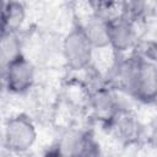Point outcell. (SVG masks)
Masks as SVG:
<instances>
[{"label":"cell","mask_w":157,"mask_h":157,"mask_svg":"<svg viewBox=\"0 0 157 157\" xmlns=\"http://www.w3.org/2000/svg\"><path fill=\"white\" fill-rule=\"evenodd\" d=\"M121 87L139 102H155L157 99L156 63L140 56L129 58L121 74Z\"/></svg>","instance_id":"6da1fadb"},{"label":"cell","mask_w":157,"mask_h":157,"mask_svg":"<svg viewBox=\"0 0 157 157\" xmlns=\"http://www.w3.org/2000/svg\"><path fill=\"white\" fill-rule=\"evenodd\" d=\"M37 140V129L32 119L26 114L10 117L2 131V144L12 152H26Z\"/></svg>","instance_id":"7a4b0ae2"},{"label":"cell","mask_w":157,"mask_h":157,"mask_svg":"<svg viewBox=\"0 0 157 157\" xmlns=\"http://www.w3.org/2000/svg\"><path fill=\"white\" fill-rule=\"evenodd\" d=\"M94 47L81 26L72 28L63 39L61 52L66 65L75 71L88 69L92 63Z\"/></svg>","instance_id":"3957f363"},{"label":"cell","mask_w":157,"mask_h":157,"mask_svg":"<svg viewBox=\"0 0 157 157\" xmlns=\"http://www.w3.org/2000/svg\"><path fill=\"white\" fill-rule=\"evenodd\" d=\"M2 70V82L6 90L13 94H23L34 85L36 69L32 61L25 55L9 63Z\"/></svg>","instance_id":"277c9868"},{"label":"cell","mask_w":157,"mask_h":157,"mask_svg":"<svg viewBox=\"0 0 157 157\" xmlns=\"http://www.w3.org/2000/svg\"><path fill=\"white\" fill-rule=\"evenodd\" d=\"M109 47L117 53H125L132 49L137 40L135 21L120 13L108 17Z\"/></svg>","instance_id":"5b68a950"},{"label":"cell","mask_w":157,"mask_h":157,"mask_svg":"<svg viewBox=\"0 0 157 157\" xmlns=\"http://www.w3.org/2000/svg\"><path fill=\"white\" fill-rule=\"evenodd\" d=\"M96 144L92 137L77 129H69L61 134L56 142V153L60 156H87L94 155Z\"/></svg>","instance_id":"8992f818"},{"label":"cell","mask_w":157,"mask_h":157,"mask_svg":"<svg viewBox=\"0 0 157 157\" xmlns=\"http://www.w3.org/2000/svg\"><path fill=\"white\" fill-rule=\"evenodd\" d=\"M87 38L94 47V49H103L109 47V36H108V18L94 13L92 15L85 25L81 26Z\"/></svg>","instance_id":"52a82bcc"},{"label":"cell","mask_w":157,"mask_h":157,"mask_svg":"<svg viewBox=\"0 0 157 157\" xmlns=\"http://www.w3.org/2000/svg\"><path fill=\"white\" fill-rule=\"evenodd\" d=\"M91 104L93 112L101 119H104L107 121H109L119 109L113 93L109 88L104 86H98L94 88V91L91 94Z\"/></svg>","instance_id":"ba28073f"},{"label":"cell","mask_w":157,"mask_h":157,"mask_svg":"<svg viewBox=\"0 0 157 157\" xmlns=\"http://www.w3.org/2000/svg\"><path fill=\"white\" fill-rule=\"evenodd\" d=\"M26 20V9L18 0H11L2 5L1 32H18Z\"/></svg>","instance_id":"9c48e42d"},{"label":"cell","mask_w":157,"mask_h":157,"mask_svg":"<svg viewBox=\"0 0 157 157\" xmlns=\"http://www.w3.org/2000/svg\"><path fill=\"white\" fill-rule=\"evenodd\" d=\"M18 32H1L0 39V61L1 67L6 66L12 60L22 54V43L18 38Z\"/></svg>","instance_id":"30bf717a"},{"label":"cell","mask_w":157,"mask_h":157,"mask_svg":"<svg viewBox=\"0 0 157 157\" xmlns=\"http://www.w3.org/2000/svg\"><path fill=\"white\" fill-rule=\"evenodd\" d=\"M120 9L123 15L136 22L146 11V0H120Z\"/></svg>","instance_id":"8fae6325"},{"label":"cell","mask_w":157,"mask_h":157,"mask_svg":"<svg viewBox=\"0 0 157 157\" xmlns=\"http://www.w3.org/2000/svg\"><path fill=\"white\" fill-rule=\"evenodd\" d=\"M156 1H157V0H156Z\"/></svg>","instance_id":"7c38bea8"}]
</instances>
